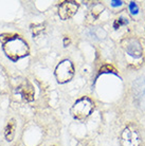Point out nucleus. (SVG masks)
I'll return each mask as SVG.
<instances>
[{
	"label": "nucleus",
	"mask_w": 145,
	"mask_h": 146,
	"mask_svg": "<svg viewBox=\"0 0 145 146\" xmlns=\"http://www.w3.org/2000/svg\"><path fill=\"white\" fill-rule=\"evenodd\" d=\"M125 49H126L127 53L134 58H140L142 56V47L137 39L131 38V39L127 40Z\"/></svg>",
	"instance_id": "nucleus-7"
},
{
	"label": "nucleus",
	"mask_w": 145,
	"mask_h": 146,
	"mask_svg": "<svg viewBox=\"0 0 145 146\" xmlns=\"http://www.w3.org/2000/svg\"><path fill=\"white\" fill-rule=\"evenodd\" d=\"M17 93L21 94L22 99L27 101V102H32L34 100V95H35V91L34 88L28 80H25L18 88H17Z\"/></svg>",
	"instance_id": "nucleus-6"
},
{
	"label": "nucleus",
	"mask_w": 145,
	"mask_h": 146,
	"mask_svg": "<svg viewBox=\"0 0 145 146\" xmlns=\"http://www.w3.org/2000/svg\"><path fill=\"white\" fill-rule=\"evenodd\" d=\"M76 146H87V144H86V142H84V141H82V142H80Z\"/></svg>",
	"instance_id": "nucleus-17"
},
{
	"label": "nucleus",
	"mask_w": 145,
	"mask_h": 146,
	"mask_svg": "<svg viewBox=\"0 0 145 146\" xmlns=\"http://www.w3.org/2000/svg\"><path fill=\"white\" fill-rule=\"evenodd\" d=\"M103 10H104V7L101 3H95L94 5H92V7L89 9V11L86 15V20H87L88 23H92L94 21Z\"/></svg>",
	"instance_id": "nucleus-9"
},
{
	"label": "nucleus",
	"mask_w": 145,
	"mask_h": 146,
	"mask_svg": "<svg viewBox=\"0 0 145 146\" xmlns=\"http://www.w3.org/2000/svg\"><path fill=\"white\" fill-rule=\"evenodd\" d=\"M0 41L2 42L3 52L9 58L16 62L29 55L30 49L27 41L16 34H1Z\"/></svg>",
	"instance_id": "nucleus-1"
},
{
	"label": "nucleus",
	"mask_w": 145,
	"mask_h": 146,
	"mask_svg": "<svg viewBox=\"0 0 145 146\" xmlns=\"http://www.w3.org/2000/svg\"><path fill=\"white\" fill-rule=\"evenodd\" d=\"M74 75V67L70 60L66 59L59 62L55 69V77L59 84H65L72 80Z\"/></svg>",
	"instance_id": "nucleus-3"
},
{
	"label": "nucleus",
	"mask_w": 145,
	"mask_h": 146,
	"mask_svg": "<svg viewBox=\"0 0 145 146\" xmlns=\"http://www.w3.org/2000/svg\"><path fill=\"white\" fill-rule=\"evenodd\" d=\"M78 10V3L75 1H64L58 7V15L62 20H67L74 16Z\"/></svg>",
	"instance_id": "nucleus-5"
},
{
	"label": "nucleus",
	"mask_w": 145,
	"mask_h": 146,
	"mask_svg": "<svg viewBox=\"0 0 145 146\" xmlns=\"http://www.w3.org/2000/svg\"><path fill=\"white\" fill-rule=\"evenodd\" d=\"M15 128H16V123H15L14 119H11L9 121V123L7 124V127H5V130H4V135H5V139L7 141L11 142L14 139L15 135Z\"/></svg>",
	"instance_id": "nucleus-10"
},
{
	"label": "nucleus",
	"mask_w": 145,
	"mask_h": 146,
	"mask_svg": "<svg viewBox=\"0 0 145 146\" xmlns=\"http://www.w3.org/2000/svg\"><path fill=\"white\" fill-rule=\"evenodd\" d=\"M70 44V39H69V37H67L66 36L65 38H64V46L65 47H68V44Z\"/></svg>",
	"instance_id": "nucleus-16"
},
{
	"label": "nucleus",
	"mask_w": 145,
	"mask_h": 146,
	"mask_svg": "<svg viewBox=\"0 0 145 146\" xmlns=\"http://www.w3.org/2000/svg\"><path fill=\"white\" fill-rule=\"evenodd\" d=\"M134 92H136V99L140 102L141 105L145 104V78L140 77L134 83Z\"/></svg>",
	"instance_id": "nucleus-8"
},
{
	"label": "nucleus",
	"mask_w": 145,
	"mask_h": 146,
	"mask_svg": "<svg viewBox=\"0 0 145 146\" xmlns=\"http://www.w3.org/2000/svg\"><path fill=\"white\" fill-rule=\"evenodd\" d=\"M128 23V20L126 18H123V17H120L119 19H116V21H114V28L118 29V28H120L121 26H123V25H126Z\"/></svg>",
	"instance_id": "nucleus-13"
},
{
	"label": "nucleus",
	"mask_w": 145,
	"mask_h": 146,
	"mask_svg": "<svg viewBox=\"0 0 145 146\" xmlns=\"http://www.w3.org/2000/svg\"><path fill=\"white\" fill-rule=\"evenodd\" d=\"M129 11H130V13L132 15L138 14L139 7H138V5L136 4V2H130V3H129Z\"/></svg>",
	"instance_id": "nucleus-14"
},
{
	"label": "nucleus",
	"mask_w": 145,
	"mask_h": 146,
	"mask_svg": "<svg viewBox=\"0 0 145 146\" xmlns=\"http://www.w3.org/2000/svg\"><path fill=\"white\" fill-rule=\"evenodd\" d=\"M94 109V104L89 98L84 96L82 99L77 100L73 106L71 107V115H72L75 120L83 121L87 119L91 114V112Z\"/></svg>",
	"instance_id": "nucleus-2"
},
{
	"label": "nucleus",
	"mask_w": 145,
	"mask_h": 146,
	"mask_svg": "<svg viewBox=\"0 0 145 146\" xmlns=\"http://www.w3.org/2000/svg\"><path fill=\"white\" fill-rule=\"evenodd\" d=\"M122 4H123V1H118V0L111 1V5H112V7H120Z\"/></svg>",
	"instance_id": "nucleus-15"
},
{
	"label": "nucleus",
	"mask_w": 145,
	"mask_h": 146,
	"mask_svg": "<svg viewBox=\"0 0 145 146\" xmlns=\"http://www.w3.org/2000/svg\"><path fill=\"white\" fill-rule=\"evenodd\" d=\"M100 73H101V74L102 73H114V74H116V71L112 66L105 65V66H103L101 69H100Z\"/></svg>",
	"instance_id": "nucleus-12"
},
{
	"label": "nucleus",
	"mask_w": 145,
	"mask_h": 146,
	"mask_svg": "<svg viewBox=\"0 0 145 146\" xmlns=\"http://www.w3.org/2000/svg\"><path fill=\"white\" fill-rule=\"evenodd\" d=\"M140 135L134 126H127L121 135V145L122 146H139L140 145Z\"/></svg>",
	"instance_id": "nucleus-4"
},
{
	"label": "nucleus",
	"mask_w": 145,
	"mask_h": 146,
	"mask_svg": "<svg viewBox=\"0 0 145 146\" xmlns=\"http://www.w3.org/2000/svg\"><path fill=\"white\" fill-rule=\"evenodd\" d=\"M45 26L44 25H31V31H32L33 36L39 35L41 32H44Z\"/></svg>",
	"instance_id": "nucleus-11"
}]
</instances>
